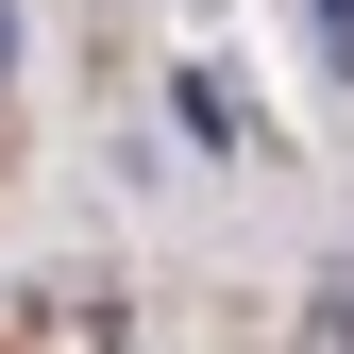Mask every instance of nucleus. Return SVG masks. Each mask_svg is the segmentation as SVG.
<instances>
[{
	"label": "nucleus",
	"mask_w": 354,
	"mask_h": 354,
	"mask_svg": "<svg viewBox=\"0 0 354 354\" xmlns=\"http://www.w3.org/2000/svg\"><path fill=\"white\" fill-rule=\"evenodd\" d=\"M321 68H337V102H354V0H321Z\"/></svg>",
	"instance_id": "nucleus-1"
}]
</instances>
